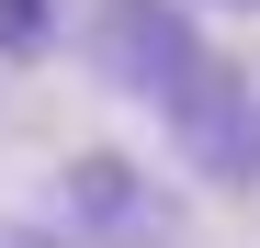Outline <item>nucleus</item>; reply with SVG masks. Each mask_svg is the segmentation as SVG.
I'll return each instance as SVG.
<instances>
[{
    "label": "nucleus",
    "mask_w": 260,
    "mask_h": 248,
    "mask_svg": "<svg viewBox=\"0 0 260 248\" xmlns=\"http://www.w3.org/2000/svg\"><path fill=\"white\" fill-rule=\"evenodd\" d=\"M57 215H68V237H79V248H170V237H181L170 181H158V170H136V158H68Z\"/></svg>",
    "instance_id": "nucleus-1"
},
{
    "label": "nucleus",
    "mask_w": 260,
    "mask_h": 248,
    "mask_svg": "<svg viewBox=\"0 0 260 248\" xmlns=\"http://www.w3.org/2000/svg\"><path fill=\"white\" fill-rule=\"evenodd\" d=\"M170 136H181V158H192L204 181H226V192L260 181V91H249L226 57H204L181 91H170Z\"/></svg>",
    "instance_id": "nucleus-2"
},
{
    "label": "nucleus",
    "mask_w": 260,
    "mask_h": 248,
    "mask_svg": "<svg viewBox=\"0 0 260 248\" xmlns=\"http://www.w3.org/2000/svg\"><path fill=\"white\" fill-rule=\"evenodd\" d=\"M91 57H102V79H113V91L170 102V91L204 68V34L170 12V0H102V12H91Z\"/></svg>",
    "instance_id": "nucleus-3"
},
{
    "label": "nucleus",
    "mask_w": 260,
    "mask_h": 248,
    "mask_svg": "<svg viewBox=\"0 0 260 248\" xmlns=\"http://www.w3.org/2000/svg\"><path fill=\"white\" fill-rule=\"evenodd\" d=\"M57 46V0H0V57H46Z\"/></svg>",
    "instance_id": "nucleus-4"
},
{
    "label": "nucleus",
    "mask_w": 260,
    "mask_h": 248,
    "mask_svg": "<svg viewBox=\"0 0 260 248\" xmlns=\"http://www.w3.org/2000/svg\"><path fill=\"white\" fill-rule=\"evenodd\" d=\"M0 248H68L57 226H23V215H0Z\"/></svg>",
    "instance_id": "nucleus-5"
}]
</instances>
